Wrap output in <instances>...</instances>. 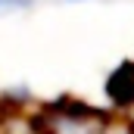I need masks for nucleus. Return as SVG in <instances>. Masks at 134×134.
Returning a JSON list of instances; mask_svg holds the SVG:
<instances>
[{
    "label": "nucleus",
    "instance_id": "obj_1",
    "mask_svg": "<svg viewBox=\"0 0 134 134\" xmlns=\"http://www.w3.org/2000/svg\"><path fill=\"white\" fill-rule=\"evenodd\" d=\"M106 94H109V100L115 106H131L134 103V63H122L109 75Z\"/></svg>",
    "mask_w": 134,
    "mask_h": 134
},
{
    "label": "nucleus",
    "instance_id": "obj_2",
    "mask_svg": "<svg viewBox=\"0 0 134 134\" xmlns=\"http://www.w3.org/2000/svg\"><path fill=\"white\" fill-rule=\"evenodd\" d=\"M31 6V0H0V13H13V9H25Z\"/></svg>",
    "mask_w": 134,
    "mask_h": 134
}]
</instances>
